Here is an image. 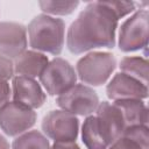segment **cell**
<instances>
[{
    "label": "cell",
    "instance_id": "obj_10",
    "mask_svg": "<svg viewBox=\"0 0 149 149\" xmlns=\"http://www.w3.org/2000/svg\"><path fill=\"white\" fill-rule=\"evenodd\" d=\"M83 141L88 149H106L115 141L105 121L97 116H90L83 125Z\"/></svg>",
    "mask_w": 149,
    "mask_h": 149
},
{
    "label": "cell",
    "instance_id": "obj_16",
    "mask_svg": "<svg viewBox=\"0 0 149 149\" xmlns=\"http://www.w3.org/2000/svg\"><path fill=\"white\" fill-rule=\"evenodd\" d=\"M13 149H49L48 140L38 132L33 130L13 142Z\"/></svg>",
    "mask_w": 149,
    "mask_h": 149
},
{
    "label": "cell",
    "instance_id": "obj_23",
    "mask_svg": "<svg viewBox=\"0 0 149 149\" xmlns=\"http://www.w3.org/2000/svg\"><path fill=\"white\" fill-rule=\"evenodd\" d=\"M8 147L9 146H8L7 141H6V139L0 135V149H8Z\"/></svg>",
    "mask_w": 149,
    "mask_h": 149
},
{
    "label": "cell",
    "instance_id": "obj_7",
    "mask_svg": "<svg viewBox=\"0 0 149 149\" xmlns=\"http://www.w3.org/2000/svg\"><path fill=\"white\" fill-rule=\"evenodd\" d=\"M42 128L56 142L73 141L78 133V120L65 111H54L45 115Z\"/></svg>",
    "mask_w": 149,
    "mask_h": 149
},
{
    "label": "cell",
    "instance_id": "obj_12",
    "mask_svg": "<svg viewBox=\"0 0 149 149\" xmlns=\"http://www.w3.org/2000/svg\"><path fill=\"white\" fill-rule=\"evenodd\" d=\"M14 100L28 107H40L44 102L45 95L40 85L31 78L19 76L13 80Z\"/></svg>",
    "mask_w": 149,
    "mask_h": 149
},
{
    "label": "cell",
    "instance_id": "obj_14",
    "mask_svg": "<svg viewBox=\"0 0 149 149\" xmlns=\"http://www.w3.org/2000/svg\"><path fill=\"white\" fill-rule=\"evenodd\" d=\"M47 64H48V58L44 55L33 51H27L17 57L15 70L17 73H20V76L31 78L40 76L44 70V68L47 66Z\"/></svg>",
    "mask_w": 149,
    "mask_h": 149
},
{
    "label": "cell",
    "instance_id": "obj_18",
    "mask_svg": "<svg viewBox=\"0 0 149 149\" xmlns=\"http://www.w3.org/2000/svg\"><path fill=\"white\" fill-rule=\"evenodd\" d=\"M78 3V1H41L40 7L47 13L64 15L72 13Z\"/></svg>",
    "mask_w": 149,
    "mask_h": 149
},
{
    "label": "cell",
    "instance_id": "obj_5",
    "mask_svg": "<svg viewBox=\"0 0 149 149\" xmlns=\"http://www.w3.org/2000/svg\"><path fill=\"white\" fill-rule=\"evenodd\" d=\"M98 95L90 87L78 84L62 93L57 104L65 112L71 114L86 115L98 108Z\"/></svg>",
    "mask_w": 149,
    "mask_h": 149
},
{
    "label": "cell",
    "instance_id": "obj_15",
    "mask_svg": "<svg viewBox=\"0 0 149 149\" xmlns=\"http://www.w3.org/2000/svg\"><path fill=\"white\" fill-rule=\"evenodd\" d=\"M122 112L126 125L130 126H142L147 123V107L146 105L135 99L116 100L114 102Z\"/></svg>",
    "mask_w": 149,
    "mask_h": 149
},
{
    "label": "cell",
    "instance_id": "obj_21",
    "mask_svg": "<svg viewBox=\"0 0 149 149\" xmlns=\"http://www.w3.org/2000/svg\"><path fill=\"white\" fill-rule=\"evenodd\" d=\"M9 94H10V91H9L8 83L7 81H0V106L6 104V101L9 98Z\"/></svg>",
    "mask_w": 149,
    "mask_h": 149
},
{
    "label": "cell",
    "instance_id": "obj_2",
    "mask_svg": "<svg viewBox=\"0 0 149 149\" xmlns=\"http://www.w3.org/2000/svg\"><path fill=\"white\" fill-rule=\"evenodd\" d=\"M28 33L31 48L52 55L61 54L64 42V22L61 19L38 15L28 26Z\"/></svg>",
    "mask_w": 149,
    "mask_h": 149
},
{
    "label": "cell",
    "instance_id": "obj_22",
    "mask_svg": "<svg viewBox=\"0 0 149 149\" xmlns=\"http://www.w3.org/2000/svg\"><path fill=\"white\" fill-rule=\"evenodd\" d=\"M52 149H80L73 141L69 142H55Z\"/></svg>",
    "mask_w": 149,
    "mask_h": 149
},
{
    "label": "cell",
    "instance_id": "obj_8",
    "mask_svg": "<svg viewBox=\"0 0 149 149\" xmlns=\"http://www.w3.org/2000/svg\"><path fill=\"white\" fill-rule=\"evenodd\" d=\"M148 13L147 10L137 12L134 16L128 19L120 30V49L130 51L140 49L147 44L148 33Z\"/></svg>",
    "mask_w": 149,
    "mask_h": 149
},
{
    "label": "cell",
    "instance_id": "obj_17",
    "mask_svg": "<svg viewBox=\"0 0 149 149\" xmlns=\"http://www.w3.org/2000/svg\"><path fill=\"white\" fill-rule=\"evenodd\" d=\"M121 69L127 72L126 74L135 77L137 80L142 77L147 84V62L140 58H123L121 62Z\"/></svg>",
    "mask_w": 149,
    "mask_h": 149
},
{
    "label": "cell",
    "instance_id": "obj_13",
    "mask_svg": "<svg viewBox=\"0 0 149 149\" xmlns=\"http://www.w3.org/2000/svg\"><path fill=\"white\" fill-rule=\"evenodd\" d=\"M123 137L114 141L111 149H148V132L146 126H130L123 133Z\"/></svg>",
    "mask_w": 149,
    "mask_h": 149
},
{
    "label": "cell",
    "instance_id": "obj_20",
    "mask_svg": "<svg viewBox=\"0 0 149 149\" xmlns=\"http://www.w3.org/2000/svg\"><path fill=\"white\" fill-rule=\"evenodd\" d=\"M13 76V64L9 58L0 55V81H7Z\"/></svg>",
    "mask_w": 149,
    "mask_h": 149
},
{
    "label": "cell",
    "instance_id": "obj_4",
    "mask_svg": "<svg viewBox=\"0 0 149 149\" xmlns=\"http://www.w3.org/2000/svg\"><path fill=\"white\" fill-rule=\"evenodd\" d=\"M115 61L109 54H90L77 64V70L81 80L91 85H101L113 71Z\"/></svg>",
    "mask_w": 149,
    "mask_h": 149
},
{
    "label": "cell",
    "instance_id": "obj_3",
    "mask_svg": "<svg viewBox=\"0 0 149 149\" xmlns=\"http://www.w3.org/2000/svg\"><path fill=\"white\" fill-rule=\"evenodd\" d=\"M41 81L49 94H62L76 85V73L73 68L64 59L56 58L47 64L40 74Z\"/></svg>",
    "mask_w": 149,
    "mask_h": 149
},
{
    "label": "cell",
    "instance_id": "obj_9",
    "mask_svg": "<svg viewBox=\"0 0 149 149\" xmlns=\"http://www.w3.org/2000/svg\"><path fill=\"white\" fill-rule=\"evenodd\" d=\"M27 47L26 29L13 22L0 23V55L5 57H19Z\"/></svg>",
    "mask_w": 149,
    "mask_h": 149
},
{
    "label": "cell",
    "instance_id": "obj_6",
    "mask_svg": "<svg viewBox=\"0 0 149 149\" xmlns=\"http://www.w3.org/2000/svg\"><path fill=\"white\" fill-rule=\"evenodd\" d=\"M36 114L21 102H6L0 109V126L8 135L24 132L35 123Z\"/></svg>",
    "mask_w": 149,
    "mask_h": 149
},
{
    "label": "cell",
    "instance_id": "obj_1",
    "mask_svg": "<svg viewBox=\"0 0 149 149\" xmlns=\"http://www.w3.org/2000/svg\"><path fill=\"white\" fill-rule=\"evenodd\" d=\"M116 23V15L105 2L90 3L69 29V50L81 54L93 48L113 47Z\"/></svg>",
    "mask_w": 149,
    "mask_h": 149
},
{
    "label": "cell",
    "instance_id": "obj_11",
    "mask_svg": "<svg viewBox=\"0 0 149 149\" xmlns=\"http://www.w3.org/2000/svg\"><path fill=\"white\" fill-rule=\"evenodd\" d=\"M107 94L115 101L130 98H144L147 97V85L126 73H118L108 85Z\"/></svg>",
    "mask_w": 149,
    "mask_h": 149
},
{
    "label": "cell",
    "instance_id": "obj_19",
    "mask_svg": "<svg viewBox=\"0 0 149 149\" xmlns=\"http://www.w3.org/2000/svg\"><path fill=\"white\" fill-rule=\"evenodd\" d=\"M116 15V17H122L126 14L130 13L132 10H134V2H120V1H109V2H105Z\"/></svg>",
    "mask_w": 149,
    "mask_h": 149
}]
</instances>
